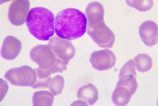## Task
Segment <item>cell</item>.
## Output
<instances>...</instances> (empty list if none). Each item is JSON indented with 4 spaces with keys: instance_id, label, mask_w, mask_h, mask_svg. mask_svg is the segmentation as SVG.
<instances>
[{
    "instance_id": "cell-16",
    "label": "cell",
    "mask_w": 158,
    "mask_h": 106,
    "mask_svg": "<svg viewBox=\"0 0 158 106\" xmlns=\"http://www.w3.org/2000/svg\"><path fill=\"white\" fill-rule=\"evenodd\" d=\"M129 7L140 12H147L153 7V0H126Z\"/></svg>"
},
{
    "instance_id": "cell-19",
    "label": "cell",
    "mask_w": 158,
    "mask_h": 106,
    "mask_svg": "<svg viewBox=\"0 0 158 106\" xmlns=\"http://www.w3.org/2000/svg\"><path fill=\"white\" fill-rule=\"evenodd\" d=\"M135 76L136 77V65L134 60H128L125 64L123 66V68H121L120 73H119V79H124L128 76Z\"/></svg>"
},
{
    "instance_id": "cell-8",
    "label": "cell",
    "mask_w": 158,
    "mask_h": 106,
    "mask_svg": "<svg viewBox=\"0 0 158 106\" xmlns=\"http://www.w3.org/2000/svg\"><path fill=\"white\" fill-rule=\"evenodd\" d=\"M90 63L93 68L97 70H108L115 66L116 56L109 49L98 50L91 55Z\"/></svg>"
},
{
    "instance_id": "cell-1",
    "label": "cell",
    "mask_w": 158,
    "mask_h": 106,
    "mask_svg": "<svg viewBox=\"0 0 158 106\" xmlns=\"http://www.w3.org/2000/svg\"><path fill=\"white\" fill-rule=\"evenodd\" d=\"M87 32V18L76 8H66L55 18V33L57 36L68 40L81 38Z\"/></svg>"
},
{
    "instance_id": "cell-17",
    "label": "cell",
    "mask_w": 158,
    "mask_h": 106,
    "mask_svg": "<svg viewBox=\"0 0 158 106\" xmlns=\"http://www.w3.org/2000/svg\"><path fill=\"white\" fill-rule=\"evenodd\" d=\"M64 78L62 75H56L52 79H51L49 83L48 89L50 92H52L53 95H59L63 92L64 88Z\"/></svg>"
},
{
    "instance_id": "cell-11",
    "label": "cell",
    "mask_w": 158,
    "mask_h": 106,
    "mask_svg": "<svg viewBox=\"0 0 158 106\" xmlns=\"http://www.w3.org/2000/svg\"><path fill=\"white\" fill-rule=\"evenodd\" d=\"M87 23H97L104 21V8L99 2H92L87 6L86 13Z\"/></svg>"
},
{
    "instance_id": "cell-10",
    "label": "cell",
    "mask_w": 158,
    "mask_h": 106,
    "mask_svg": "<svg viewBox=\"0 0 158 106\" xmlns=\"http://www.w3.org/2000/svg\"><path fill=\"white\" fill-rule=\"evenodd\" d=\"M22 49V43L14 36H7L1 48V56L6 60L16 59Z\"/></svg>"
},
{
    "instance_id": "cell-12",
    "label": "cell",
    "mask_w": 158,
    "mask_h": 106,
    "mask_svg": "<svg viewBox=\"0 0 158 106\" xmlns=\"http://www.w3.org/2000/svg\"><path fill=\"white\" fill-rule=\"evenodd\" d=\"M77 96L78 99L86 101L89 105H92L98 99V90L94 84H86L77 90Z\"/></svg>"
},
{
    "instance_id": "cell-14",
    "label": "cell",
    "mask_w": 158,
    "mask_h": 106,
    "mask_svg": "<svg viewBox=\"0 0 158 106\" xmlns=\"http://www.w3.org/2000/svg\"><path fill=\"white\" fill-rule=\"evenodd\" d=\"M54 101V95L46 90L37 91L33 94V104L34 106H51Z\"/></svg>"
},
{
    "instance_id": "cell-20",
    "label": "cell",
    "mask_w": 158,
    "mask_h": 106,
    "mask_svg": "<svg viewBox=\"0 0 158 106\" xmlns=\"http://www.w3.org/2000/svg\"><path fill=\"white\" fill-rule=\"evenodd\" d=\"M1 84H2V86H1V93H2L1 100H3L4 95H6V94H7L8 87V84H7V82L3 81V79H1Z\"/></svg>"
},
{
    "instance_id": "cell-23",
    "label": "cell",
    "mask_w": 158,
    "mask_h": 106,
    "mask_svg": "<svg viewBox=\"0 0 158 106\" xmlns=\"http://www.w3.org/2000/svg\"><path fill=\"white\" fill-rule=\"evenodd\" d=\"M157 105H158V100H157Z\"/></svg>"
},
{
    "instance_id": "cell-7",
    "label": "cell",
    "mask_w": 158,
    "mask_h": 106,
    "mask_svg": "<svg viewBox=\"0 0 158 106\" xmlns=\"http://www.w3.org/2000/svg\"><path fill=\"white\" fill-rule=\"evenodd\" d=\"M48 45L58 59L64 61L71 60L75 55L76 49L70 40L64 39L58 36H52L49 39Z\"/></svg>"
},
{
    "instance_id": "cell-18",
    "label": "cell",
    "mask_w": 158,
    "mask_h": 106,
    "mask_svg": "<svg viewBox=\"0 0 158 106\" xmlns=\"http://www.w3.org/2000/svg\"><path fill=\"white\" fill-rule=\"evenodd\" d=\"M136 78V77L131 75V76H128L127 78H124V79H121L118 80L117 85L124 86L131 93V95H133L136 93L137 87H138V84H137Z\"/></svg>"
},
{
    "instance_id": "cell-5",
    "label": "cell",
    "mask_w": 158,
    "mask_h": 106,
    "mask_svg": "<svg viewBox=\"0 0 158 106\" xmlns=\"http://www.w3.org/2000/svg\"><path fill=\"white\" fill-rule=\"evenodd\" d=\"M37 72L30 66H21L6 72L5 79L16 86L33 87L37 81Z\"/></svg>"
},
{
    "instance_id": "cell-9",
    "label": "cell",
    "mask_w": 158,
    "mask_h": 106,
    "mask_svg": "<svg viewBox=\"0 0 158 106\" xmlns=\"http://www.w3.org/2000/svg\"><path fill=\"white\" fill-rule=\"evenodd\" d=\"M139 35L145 45L152 47L158 42V25L152 20L142 23L139 27Z\"/></svg>"
},
{
    "instance_id": "cell-2",
    "label": "cell",
    "mask_w": 158,
    "mask_h": 106,
    "mask_svg": "<svg viewBox=\"0 0 158 106\" xmlns=\"http://www.w3.org/2000/svg\"><path fill=\"white\" fill-rule=\"evenodd\" d=\"M27 27L37 39L48 41L55 33V16L52 11L43 7L32 8L27 15Z\"/></svg>"
},
{
    "instance_id": "cell-15",
    "label": "cell",
    "mask_w": 158,
    "mask_h": 106,
    "mask_svg": "<svg viewBox=\"0 0 158 106\" xmlns=\"http://www.w3.org/2000/svg\"><path fill=\"white\" fill-rule=\"evenodd\" d=\"M136 68L140 73H146L152 67V60L147 54H139L134 58Z\"/></svg>"
},
{
    "instance_id": "cell-22",
    "label": "cell",
    "mask_w": 158,
    "mask_h": 106,
    "mask_svg": "<svg viewBox=\"0 0 158 106\" xmlns=\"http://www.w3.org/2000/svg\"><path fill=\"white\" fill-rule=\"evenodd\" d=\"M9 1H11V0H1V3L3 4V3H8V2H9Z\"/></svg>"
},
{
    "instance_id": "cell-13",
    "label": "cell",
    "mask_w": 158,
    "mask_h": 106,
    "mask_svg": "<svg viewBox=\"0 0 158 106\" xmlns=\"http://www.w3.org/2000/svg\"><path fill=\"white\" fill-rule=\"evenodd\" d=\"M131 93L124 86L117 85L112 95V102L118 106L127 105L131 99Z\"/></svg>"
},
{
    "instance_id": "cell-3",
    "label": "cell",
    "mask_w": 158,
    "mask_h": 106,
    "mask_svg": "<svg viewBox=\"0 0 158 106\" xmlns=\"http://www.w3.org/2000/svg\"><path fill=\"white\" fill-rule=\"evenodd\" d=\"M30 58L38 64V68L49 74L63 72L68 64V61L60 60L55 55L48 44H39L33 47L30 51Z\"/></svg>"
},
{
    "instance_id": "cell-4",
    "label": "cell",
    "mask_w": 158,
    "mask_h": 106,
    "mask_svg": "<svg viewBox=\"0 0 158 106\" xmlns=\"http://www.w3.org/2000/svg\"><path fill=\"white\" fill-rule=\"evenodd\" d=\"M87 33L96 44L102 48H112L115 42V34L104 21L87 22Z\"/></svg>"
},
{
    "instance_id": "cell-21",
    "label": "cell",
    "mask_w": 158,
    "mask_h": 106,
    "mask_svg": "<svg viewBox=\"0 0 158 106\" xmlns=\"http://www.w3.org/2000/svg\"><path fill=\"white\" fill-rule=\"evenodd\" d=\"M72 104H73V105H76V104H78V105H87V104H88L87 103V102H86V101H84V100H82V99H79L78 101H75V102H73V103Z\"/></svg>"
},
{
    "instance_id": "cell-6",
    "label": "cell",
    "mask_w": 158,
    "mask_h": 106,
    "mask_svg": "<svg viewBox=\"0 0 158 106\" xmlns=\"http://www.w3.org/2000/svg\"><path fill=\"white\" fill-rule=\"evenodd\" d=\"M29 0H14L8 8V19L14 26H21L27 21L29 14Z\"/></svg>"
}]
</instances>
